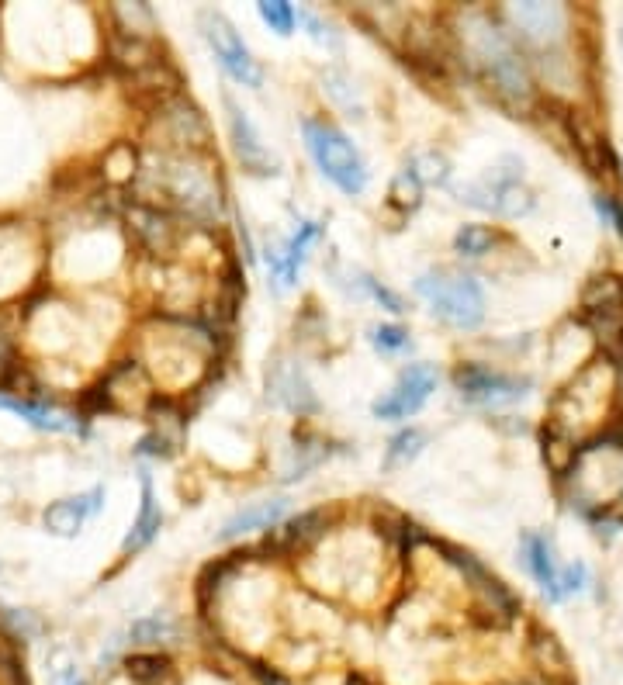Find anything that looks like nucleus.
<instances>
[{
  "instance_id": "2eb2a0df",
  "label": "nucleus",
  "mask_w": 623,
  "mask_h": 685,
  "mask_svg": "<svg viewBox=\"0 0 623 685\" xmlns=\"http://www.w3.org/2000/svg\"><path fill=\"white\" fill-rule=\"evenodd\" d=\"M163 516H160V506H156V495H153V481H149V474H142V502H139V519L132 523V533L125 537L122 551L125 554H135L142 551V547L149 544V540L156 537V530H160Z\"/></svg>"
},
{
  "instance_id": "39448f33",
  "label": "nucleus",
  "mask_w": 623,
  "mask_h": 685,
  "mask_svg": "<svg viewBox=\"0 0 623 685\" xmlns=\"http://www.w3.org/2000/svg\"><path fill=\"white\" fill-rule=\"evenodd\" d=\"M454 388H457V395L471 405H482V409H506V405H516L527 398L530 381L509 378V374L471 364L454 374Z\"/></svg>"
},
{
  "instance_id": "393cba45",
  "label": "nucleus",
  "mask_w": 623,
  "mask_h": 685,
  "mask_svg": "<svg viewBox=\"0 0 623 685\" xmlns=\"http://www.w3.org/2000/svg\"><path fill=\"white\" fill-rule=\"evenodd\" d=\"M163 668H167V665H163L160 658H132V661H129V672L135 675V679H142V682L160 679Z\"/></svg>"
},
{
  "instance_id": "6e6552de",
  "label": "nucleus",
  "mask_w": 623,
  "mask_h": 685,
  "mask_svg": "<svg viewBox=\"0 0 623 685\" xmlns=\"http://www.w3.org/2000/svg\"><path fill=\"white\" fill-rule=\"evenodd\" d=\"M506 18L520 39H527L534 45H554V42H561V35H565L568 14H565V7H558V4H509Z\"/></svg>"
},
{
  "instance_id": "4be33fe9",
  "label": "nucleus",
  "mask_w": 623,
  "mask_h": 685,
  "mask_svg": "<svg viewBox=\"0 0 623 685\" xmlns=\"http://www.w3.org/2000/svg\"><path fill=\"white\" fill-rule=\"evenodd\" d=\"M357 277H360L357 284H360V288H364L367 295H371L374 301H378V305H385L388 312H402V298L395 295V291H388L385 284H381V281H374V277H367V274H357Z\"/></svg>"
},
{
  "instance_id": "5701e85b",
  "label": "nucleus",
  "mask_w": 623,
  "mask_h": 685,
  "mask_svg": "<svg viewBox=\"0 0 623 685\" xmlns=\"http://www.w3.org/2000/svg\"><path fill=\"white\" fill-rule=\"evenodd\" d=\"M419 191H423V187L416 184V177H412L409 170H402L399 177H395V184H392V198L399 201V205H405V208L419 205Z\"/></svg>"
},
{
  "instance_id": "a878e982",
  "label": "nucleus",
  "mask_w": 623,
  "mask_h": 685,
  "mask_svg": "<svg viewBox=\"0 0 623 685\" xmlns=\"http://www.w3.org/2000/svg\"><path fill=\"white\" fill-rule=\"evenodd\" d=\"M620 49H623V21H620Z\"/></svg>"
},
{
  "instance_id": "0eeeda50",
  "label": "nucleus",
  "mask_w": 623,
  "mask_h": 685,
  "mask_svg": "<svg viewBox=\"0 0 623 685\" xmlns=\"http://www.w3.org/2000/svg\"><path fill=\"white\" fill-rule=\"evenodd\" d=\"M464 201L499 218H520L534 208V194L520 184L516 173H489L482 184L464 191Z\"/></svg>"
},
{
  "instance_id": "20e7f679",
  "label": "nucleus",
  "mask_w": 623,
  "mask_h": 685,
  "mask_svg": "<svg viewBox=\"0 0 623 685\" xmlns=\"http://www.w3.org/2000/svg\"><path fill=\"white\" fill-rule=\"evenodd\" d=\"M201 32H205V42L212 45L219 66L236 80V84L253 87V90L264 84V70H260V63L253 59L250 45L243 42V35L236 32V25H232L222 11H201Z\"/></svg>"
},
{
  "instance_id": "f3484780",
  "label": "nucleus",
  "mask_w": 623,
  "mask_h": 685,
  "mask_svg": "<svg viewBox=\"0 0 623 685\" xmlns=\"http://www.w3.org/2000/svg\"><path fill=\"white\" fill-rule=\"evenodd\" d=\"M423 447H426V433H423V429H402V433L392 440V447H388L385 468L388 471L405 468V464L416 461V457L423 454Z\"/></svg>"
},
{
  "instance_id": "dca6fc26",
  "label": "nucleus",
  "mask_w": 623,
  "mask_h": 685,
  "mask_svg": "<svg viewBox=\"0 0 623 685\" xmlns=\"http://www.w3.org/2000/svg\"><path fill=\"white\" fill-rule=\"evenodd\" d=\"M0 409H7V412H14V416L28 419V423L39 426V429H56V433H80L77 419L59 416V412L45 409V405H32V402H21V398L0 395Z\"/></svg>"
},
{
  "instance_id": "423d86ee",
  "label": "nucleus",
  "mask_w": 623,
  "mask_h": 685,
  "mask_svg": "<svg viewBox=\"0 0 623 685\" xmlns=\"http://www.w3.org/2000/svg\"><path fill=\"white\" fill-rule=\"evenodd\" d=\"M437 381H440V374H437V367H433V364H409L399 374V381H395V385L371 405L374 419H409V416H416V412L430 402L433 391H437Z\"/></svg>"
},
{
  "instance_id": "7ed1b4c3",
  "label": "nucleus",
  "mask_w": 623,
  "mask_h": 685,
  "mask_svg": "<svg viewBox=\"0 0 623 685\" xmlns=\"http://www.w3.org/2000/svg\"><path fill=\"white\" fill-rule=\"evenodd\" d=\"M302 135H305V146H309V156L315 160V167H319V173L329 180V184H336L343 194H350V198L364 194L367 163L347 135L336 129V125L319 122V118H305Z\"/></svg>"
},
{
  "instance_id": "9b49d317",
  "label": "nucleus",
  "mask_w": 623,
  "mask_h": 685,
  "mask_svg": "<svg viewBox=\"0 0 623 685\" xmlns=\"http://www.w3.org/2000/svg\"><path fill=\"white\" fill-rule=\"evenodd\" d=\"M520 554H523L527 571L534 575V582L544 589V596L551 602H561V575H565V564H558L551 540L540 537V533H523Z\"/></svg>"
},
{
  "instance_id": "ddd939ff",
  "label": "nucleus",
  "mask_w": 623,
  "mask_h": 685,
  "mask_svg": "<svg viewBox=\"0 0 623 685\" xmlns=\"http://www.w3.org/2000/svg\"><path fill=\"white\" fill-rule=\"evenodd\" d=\"M267 385H270V395H274L281 405H288L291 412L315 409V395H312L309 381H305V374L298 371L295 364H288V360L274 364V371L267 374Z\"/></svg>"
},
{
  "instance_id": "6ab92c4d",
  "label": "nucleus",
  "mask_w": 623,
  "mask_h": 685,
  "mask_svg": "<svg viewBox=\"0 0 623 685\" xmlns=\"http://www.w3.org/2000/svg\"><path fill=\"white\" fill-rule=\"evenodd\" d=\"M416 177V184L419 187H433V184H447V177H450V163L444 160V156H437V153H423V156H416V160L405 167Z\"/></svg>"
},
{
  "instance_id": "aec40b11",
  "label": "nucleus",
  "mask_w": 623,
  "mask_h": 685,
  "mask_svg": "<svg viewBox=\"0 0 623 685\" xmlns=\"http://www.w3.org/2000/svg\"><path fill=\"white\" fill-rule=\"evenodd\" d=\"M257 11H260V18H264V25H270V32H277V35L295 32L298 11L291 4H284V0H264Z\"/></svg>"
},
{
  "instance_id": "f8f14e48",
  "label": "nucleus",
  "mask_w": 623,
  "mask_h": 685,
  "mask_svg": "<svg viewBox=\"0 0 623 685\" xmlns=\"http://www.w3.org/2000/svg\"><path fill=\"white\" fill-rule=\"evenodd\" d=\"M101 506H104V488H90L87 495L63 499V502H56V506L45 509V526H49L56 537H73V533H77Z\"/></svg>"
},
{
  "instance_id": "f03ea898",
  "label": "nucleus",
  "mask_w": 623,
  "mask_h": 685,
  "mask_svg": "<svg viewBox=\"0 0 623 685\" xmlns=\"http://www.w3.org/2000/svg\"><path fill=\"white\" fill-rule=\"evenodd\" d=\"M416 295L430 305L440 322L454 329H478L485 319V291L461 270H426L416 281Z\"/></svg>"
},
{
  "instance_id": "412c9836",
  "label": "nucleus",
  "mask_w": 623,
  "mask_h": 685,
  "mask_svg": "<svg viewBox=\"0 0 623 685\" xmlns=\"http://www.w3.org/2000/svg\"><path fill=\"white\" fill-rule=\"evenodd\" d=\"M371 343L378 346L381 353H402L405 346H409V333L399 326H378L371 336Z\"/></svg>"
},
{
  "instance_id": "1a4fd4ad",
  "label": "nucleus",
  "mask_w": 623,
  "mask_h": 685,
  "mask_svg": "<svg viewBox=\"0 0 623 685\" xmlns=\"http://www.w3.org/2000/svg\"><path fill=\"white\" fill-rule=\"evenodd\" d=\"M225 111H229V139H232V149H236L239 163H243L246 173H257V177H267V173H274V156L267 153L264 139H260L257 125L250 122V115H246L243 108H239L232 97H225Z\"/></svg>"
},
{
  "instance_id": "b1692460",
  "label": "nucleus",
  "mask_w": 623,
  "mask_h": 685,
  "mask_svg": "<svg viewBox=\"0 0 623 685\" xmlns=\"http://www.w3.org/2000/svg\"><path fill=\"white\" fill-rule=\"evenodd\" d=\"M132 637H135V641H160V637H174V627H170L167 620H160V616H153V620L135 623Z\"/></svg>"
},
{
  "instance_id": "9d476101",
  "label": "nucleus",
  "mask_w": 623,
  "mask_h": 685,
  "mask_svg": "<svg viewBox=\"0 0 623 685\" xmlns=\"http://www.w3.org/2000/svg\"><path fill=\"white\" fill-rule=\"evenodd\" d=\"M319 236H322V222H302L288 243L267 246V267L281 288H291V284L298 281V270H302L305 257H309V246Z\"/></svg>"
},
{
  "instance_id": "f257e3e1",
  "label": "nucleus",
  "mask_w": 623,
  "mask_h": 685,
  "mask_svg": "<svg viewBox=\"0 0 623 685\" xmlns=\"http://www.w3.org/2000/svg\"><path fill=\"white\" fill-rule=\"evenodd\" d=\"M461 39H464V49H468L471 63H475V70L482 73L502 97H509V101H516V104L530 101L534 84H530L527 63L520 59L516 45L509 42V35L502 32L499 25H492V18H485V14H468V18H464V28H461Z\"/></svg>"
},
{
  "instance_id": "4468645a",
  "label": "nucleus",
  "mask_w": 623,
  "mask_h": 685,
  "mask_svg": "<svg viewBox=\"0 0 623 685\" xmlns=\"http://www.w3.org/2000/svg\"><path fill=\"white\" fill-rule=\"evenodd\" d=\"M291 502L288 499H264V502H253V506H246L243 513H236L229 519V523L222 526V540H236V537H246V533L253 530H270L274 523H281L284 516H288Z\"/></svg>"
},
{
  "instance_id": "a211bd4d",
  "label": "nucleus",
  "mask_w": 623,
  "mask_h": 685,
  "mask_svg": "<svg viewBox=\"0 0 623 685\" xmlns=\"http://www.w3.org/2000/svg\"><path fill=\"white\" fill-rule=\"evenodd\" d=\"M495 236L489 225H461L454 236V250L461 253V257H485V253L492 250Z\"/></svg>"
}]
</instances>
